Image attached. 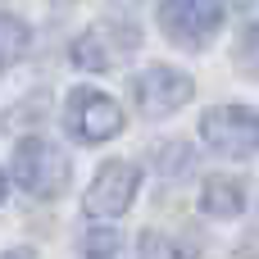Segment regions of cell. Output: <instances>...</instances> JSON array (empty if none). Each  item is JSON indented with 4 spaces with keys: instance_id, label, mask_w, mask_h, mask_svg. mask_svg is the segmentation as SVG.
I'll return each instance as SVG.
<instances>
[{
    "instance_id": "1",
    "label": "cell",
    "mask_w": 259,
    "mask_h": 259,
    "mask_svg": "<svg viewBox=\"0 0 259 259\" xmlns=\"http://www.w3.org/2000/svg\"><path fill=\"white\" fill-rule=\"evenodd\" d=\"M14 182L32 196H59L68 187V155L46 137H23L14 146Z\"/></svg>"
},
{
    "instance_id": "2",
    "label": "cell",
    "mask_w": 259,
    "mask_h": 259,
    "mask_svg": "<svg viewBox=\"0 0 259 259\" xmlns=\"http://www.w3.org/2000/svg\"><path fill=\"white\" fill-rule=\"evenodd\" d=\"M200 137L209 150L228 159H250L259 155V114L246 105H214L200 118Z\"/></svg>"
},
{
    "instance_id": "3",
    "label": "cell",
    "mask_w": 259,
    "mask_h": 259,
    "mask_svg": "<svg viewBox=\"0 0 259 259\" xmlns=\"http://www.w3.org/2000/svg\"><path fill=\"white\" fill-rule=\"evenodd\" d=\"M64 127H68L77 141L96 146V141L118 137V127H123V109H118L105 91H96V87H77V91H68Z\"/></svg>"
},
{
    "instance_id": "4",
    "label": "cell",
    "mask_w": 259,
    "mask_h": 259,
    "mask_svg": "<svg viewBox=\"0 0 259 259\" xmlns=\"http://www.w3.org/2000/svg\"><path fill=\"white\" fill-rule=\"evenodd\" d=\"M159 27L178 46L205 50L214 41V32L223 27V0H164L159 5Z\"/></svg>"
},
{
    "instance_id": "5",
    "label": "cell",
    "mask_w": 259,
    "mask_h": 259,
    "mask_svg": "<svg viewBox=\"0 0 259 259\" xmlns=\"http://www.w3.org/2000/svg\"><path fill=\"white\" fill-rule=\"evenodd\" d=\"M191 91H196V82L187 73L168 68V64H155L137 77V105H141L146 118H168L173 109H182L191 100Z\"/></svg>"
},
{
    "instance_id": "6",
    "label": "cell",
    "mask_w": 259,
    "mask_h": 259,
    "mask_svg": "<svg viewBox=\"0 0 259 259\" xmlns=\"http://www.w3.org/2000/svg\"><path fill=\"white\" fill-rule=\"evenodd\" d=\"M137 168L132 164H123V159H114V164H105L100 173H96V182H91V191H87V214H96V219H114V214H123L127 205H132V196H137Z\"/></svg>"
},
{
    "instance_id": "7",
    "label": "cell",
    "mask_w": 259,
    "mask_h": 259,
    "mask_svg": "<svg viewBox=\"0 0 259 259\" xmlns=\"http://www.w3.org/2000/svg\"><path fill=\"white\" fill-rule=\"evenodd\" d=\"M123 46H137V32L123 27V23H100V27H91L87 36L73 41V64L77 68H109Z\"/></svg>"
},
{
    "instance_id": "8",
    "label": "cell",
    "mask_w": 259,
    "mask_h": 259,
    "mask_svg": "<svg viewBox=\"0 0 259 259\" xmlns=\"http://www.w3.org/2000/svg\"><path fill=\"white\" fill-rule=\"evenodd\" d=\"M246 209V187L232 178H209L205 182V214L214 219H237Z\"/></svg>"
},
{
    "instance_id": "9",
    "label": "cell",
    "mask_w": 259,
    "mask_h": 259,
    "mask_svg": "<svg viewBox=\"0 0 259 259\" xmlns=\"http://www.w3.org/2000/svg\"><path fill=\"white\" fill-rule=\"evenodd\" d=\"M27 41H32L27 23H23V18H14V14H0V68H5V64H14V59L27 50Z\"/></svg>"
},
{
    "instance_id": "10",
    "label": "cell",
    "mask_w": 259,
    "mask_h": 259,
    "mask_svg": "<svg viewBox=\"0 0 259 259\" xmlns=\"http://www.w3.org/2000/svg\"><path fill=\"white\" fill-rule=\"evenodd\" d=\"M82 259H123L118 232H109V228H91V232H82Z\"/></svg>"
},
{
    "instance_id": "11",
    "label": "cell",
    "mask_w": 259,
    "mask_h": 259,
    "mask_svg": "<svg viewBox=\"0 0 259 259\" xmlns=\"http://www.w3.org/2000/svg\"><path fill=\"white\" fill-rule=\"evenodd\" d=\"M141 259H178V246L159 232H141Z\"/></svg>"
},
{
    "instance_id": "12",
    "label": "cell",
    "mask_w": 259,
    "mask_h": 259,
    "mask_svg": "<svg viewBox=\"0 0 259 259\" xmlns=\"http://www.w3.org/2000/svg\"><path fill=\"white\" fill-rule=\"evenodd\" d=\"M241 64H246L250 73H259V23L241 36Z\"/></svg>"
},
{
    "instance_id": "13",
    "label": "cell",
    "mask_w": 259,
    "mask_h": 259,
    "mask_svg": "<svg viewBox=\"0 0 259 259\" xmlns=\"http://www.w3.org/2000/svg\"><path fill=\"white\" fill-rule=\"evenodd\" d=\"M5 259H32V250H23V246H18V250H9Z\"/></svg>"
},
{
    "instance_id": "14",
    "label": "cell",
    "mask_w": 259,
    "mask_h": 259,
    "mask_svg": "<svg viewBox=\"0 0 259 259\" xmlns=\"http://www.w3.org/2000/svg\"><path fill=\"white\" fill-rule=\"evenodd\" d=\"M0 200H5V173H0Z\"/></svg>"
}]
</instances>
